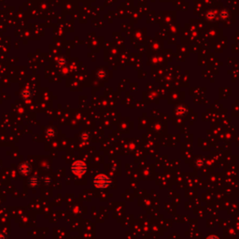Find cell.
<instances>
[{
	"instance_id": "1",
	"label": "cell",
	"mask_w": 239,
	"mask_h": 239,
	"mask_svg": "<svg viewBox=\"0 0 239 239\" xmlns=\"http://www.w3.org/2000/svg\"><path fill=\"white\" fill-rule=\"evenodd\" d=\"M86 170H87V166L82 161H76L71 165V171H72V173L79 177L83 176Z\"/></svg>"
},
{
	"instance_id": "2",
	"label": "cell",
	"mask_w": 239,
	"mask_h": 239,
	"mask_svg": "<svg viewBox=\"0 0 239 239\" xmlns=\"http://www.w3.org/2000/svg\"><path fill=\"white\" fill-rule=\"evenodd\" d=\"M93 184L98 189H105L110 184V179L106 175H97L93 178Z\"/></svg>"
},
{
	"instance_id": "3",
	"label": "cell",
	"mask_w": 239,
	"mask_h": 239,
	"mask_svg": "<svg viewBox=\"0 0 239 239\" xmlns=\"http://www.w3.org/2000/svg\"><path fill=\"white\" fill-rule=\"evenodd\" d=\"M31 166L27 163H21L20 166H19V171L22 175L23 176H27L30 174L31 172Z\"/></svg>"
},
{
	"instance_id": "4",
	"label": "cell",
	"mask_w": 239,
	"mask_h": 239,
	"mask_svg": "<svg viewBox=\"0 0 239 239\" xmlns=\"http://www.w3.org/2000/svg\"><path fill=\"white\" fill-rule=\"evenodd\" d=\"M28 183H29V186L31 187V188H37L38 186H39V179H38V178L37 177V176H33V177H31L30 178H29V180H28Z\"/></svg>"
},
{
	"instance_id": "5",
	"label": "cell",
	"mask_w": 239,
	"mask_h": 239,
	"mask_svg": "<svg viewBox=\"0 0 239 239\" xmlns=\"http://www.w3.org/2000/svg\"><path fill=\"white\" fill-rule=\"evenodd\" d=\"M21 96H22V98L25 99V100L30 99L32 97V91L30 89H28V88L23 89L22 91V92H21Z\"/></svg>"
},
{
	"instance_id": "6",
	"label": "cell",
	"mask_w": 239,
	"mask_h": 239,
	"mask_svg": "<svg viewBox=\"0 0 239 239\" xmlns=\"http://www.w3.org/2000/svg\"><path fill=\"white\" fill-rule=\"evenodd\" d=\"M55 134H56V132H55V130L53 129V128H48L47 130H46V135L48 136V137H53V136H54L55 135Z\"/></svg>"
},
{
	"instance_id": "7",
	"label": "cell",
	"mask_w": 239,
	"mask_h": 239,
	"mask_svg": "<svg viewBox=\"0 0 239 239\" xmlns=\"http://www.w3.org/2000/svg\"><path fill=\"white\" fill-rule=\"evenodd\" d=\"M65 64H66V61H65V59L64 57H60V58L57 59V65H58L60 67L64 66Z\"/></svg>"
},
{
	"instance_id": "8",
	"label": "cell",
	"mask_w": 239,
	"mask_h": 239,
	"mask_svg": "<svg viewBox=\"0 0 239 239\" xmlns=\"http://www.w3.org/2000/svg\"><path fill=\"white\" fill-rule=\"evenodd\" d=\"M44 181H45L46 184H50V183H51V178H50V177L45 178H44Z\"/></svg>"
},
{
	"instance_id": "9",
	"label": "cell",
	"mask_w": 239,
	"mask_h": 239,
	"mask_svg": "<svg viewBox=\"0 0 239 239\" xmlns=\"http://www.w3.org/2000/svg\"><path fill=\"white\" fill-rule=\"evenodd\" d=\"M0 239H7V235L4 233H0Z\"/></svg>"
},
{
	"instance_id": "10",
	"label": "cell",
	"mask_w": 239,
	"mask_h": 239,
	"mask_svg": "<svg viewBox=\"0 0 239 239\" xmlns=\"http://www.w3.org/2000/svg\"><path fill=\"white\" fill-rule=\"evenodd\" d=\"M206 239H219L217 236H215V235H209Z\"/></svg>"
}]
</instances>
